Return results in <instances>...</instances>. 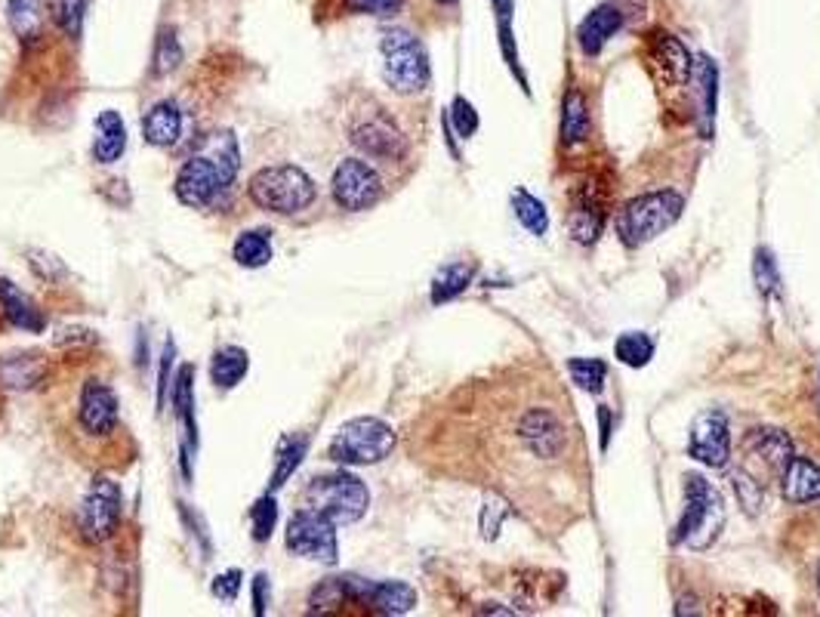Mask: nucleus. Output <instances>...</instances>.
Wrapping results in <instances>:
<instances>
[{"label":"nucleus","mask_w":820,"mask_h":617,"mask_svg":"<svg viewBox=\"0 0 820 617\" xmlns=\"http://www.w3.org/2000/svg\"><path fill=\"white\" fill-rule=\"evenodd\" d=\"M238 171H241V149H238L235 134L226 130V134L213 136L204 152L189 158L179 167L173 192L179 198V204L201 211V207L213 204V198L223 189H229L238 179Z\"/></svg>","instance_id":"nucleus-1"},{"label":"nucleus","mask_w":820,"mask_h":617,"mask_svg":"<svg viewBox=\"0 0 820 617\" xmlns=\"http://www.w3.org/2000/svg\"><path fill=\"white\" fill-rule=\"evenodd\" d=\"M250 201L260 211L278 213V216H297L308 211L318 198L315 179L297 164H272L250 176L248 182Z\"/></svg>","instance_id":"nucleus-2"},{"label":"nucleus","mask_w":820,"mask_h":617,"mask_svg":"<svg viewBox=\"0 0 820 617\" xmlns=\"http://www.w3.org/2000/svg\"><path fill=\"white\" fill-rule=\"evenodd\" d=\"M726 525V498L704 476H685V506L676 525L672 543H685L687 550H706L722 534Z\"/></svg>","instance_id":"nucleus-3"},{"label":"nucleus","mask_w":820,"mask_h":617,"mask_svg":"<svg viewBox=\"0 0 820 617\" xmlns=\"http://www.w3.org/2000/svg\"><path fill=\"white\" fill-rule=\"evenodd\" d=\"M682 211H685V198L672 192V189L639 194L620 211V219H617L620 241L627 248H642L654 238H660L667 229H672L679 223Z\"/></svg>","instance_id":"nucleus-4"},{"label":"nucleus","mask_w":820,"mask_h":617,"mask_svg":"<svg viewBox=\"0 0 820 617\" xmlns=\"http://www.w3.org/2000/svg\"><path fill=\"white\" fill-rule=\"evenodd\" d=\"M395 432L380 417H355L337 429L327 457L340 466H374L395 451Z\"/></svg>","instance_id":"nucleus-5"},{"label":"nucleus","mask_w":820,"mask_h":617,"mask_svg":"<svg viewBox=\"0 0 820 617\" xmlns=\"http://www.w3.org/2000/svg\"><path fill=\"white\" fill-rule=\"evenodd\" d=\"M303 501L308 509H318L321 516H327L340 528V525H355L358 519H364V513L370 506V491L352 473H330V476H318L308 482Z\"/></svg>","instance_id":"nucleus-6"},{"label":"nucleus","mask_w":820,"mask_h":617,"mask_svg":"<svg viewBox=\"0 0 820 617\" xmlns=\"http://www.w3.org/2000/svg\"><path fill=\"white\" fill-rule=\"evenodd\" d=\"M382 53V77L395 93H420L429 84V56L422 43L404 28H389L382 32L380 40Z\"/></svg>","instance_id":"nucleus-7"},{"label":"nucleus","mask_w":820,"mask_h":617,"mask_svg":"<svg viewBox=\"0 0 820 617\" xmlns=\"http://www.w3.org/2000/svg\"><path fill=\"white\" fill-rule=\"evenodd\" d=\"M121 513H124V494H121V484L109 476H96L84 501H80V509H77V528H80V538L87 543H102V540L115 538L117 525H121Z\"/></svg>","instance_id":"nucleus-8"},{"label":"nucleus","mask_w":820,"mask_h":617,"mask_svg":"<svg viewBox=\"0 0 820 617\" xmlns=\"http://www.w3.org/2000/svg\"><path fill=\"white\" fill-rule=\"evenodd\" d=\"M287 550L293 556L308 562H321V565H337L340 559V543H337V525L321 516L318 509L303 506L300 513H293V519L287 521Z\"/></svg>","instance_id":"nucleus-9"},{"label":"nucleus","mask_w":820,"mask_h":617,"mask_svg":"<svg viewBox=\"0 0 820 617\" xmlns=\"http://www.w3.org/2000/svg\"><path fill=\"white\" fill-rule=\"evenodd\" d=\"M333 201L349 213L370 211L382 198V176L364 158H343L330 179Z\"/></svg>","instance_id":"nucleus-10"},{"label":"nucleus","mask_w":820,"mask_h":617,"mask_svg":"<svg viewBox=\"0 0 820 617\" xmlns=\"http://www.w3.org/2000/svg\"><path fill=\"white\" fill-rule=\"evenodd\" d=\"M343 602H358L377 615H407L417 605V593L411 583L401 580H364V578H337Z\"/></svg>","instance_id":"nucleus-11"},{"label":"nucleus","mask_w":820,"mask_h":617,"mask_svg":"<svg viewBox=\"0 0 820 617\" xmlns=\"http://www.w3.org/2000/svg\"><path fill=\"white\" fill-rule=\"evenodd\" d=\"M687 454L704 466L726 469L731 461V432H728V417L722 411H704L691 424Z\"/></svg>","instance_id":"nucleus-12"},{"label":"nucleus","mask_w":820,"mask_h":617,"mask_svg":"<svg viewBox=\"0 0 820 617\" xmlns=\"http://www.w3.org/2000/svg\"><path fill=\"white\" fill-rule=\"evenodd\" d=\"M518 439H521V444H525L534 457H540V461H555V457H562L565 448H568V432H565V426L558 424V417H555L553 411H546V407H531V411L521 414V420H518Z\"/></svg>","instance_id":"nucleus-13"},{"label":"nucleus","mask_w":820,"mask_h":617,"mask_svg":"<svg viewBox=\"0 0 820 617\" xmlns=\"http://www.w3.org/2000/svg\"><path fill=\"white\" fill-rule=\"evenodd\" d=\"M77 424L93 439H109L117 429V395L102 380H87L77 402Z\"/></svg>","instance_id":"nucleus-14"},{"label":"nucleus","mask_w":820,"mask_h":617,"mask_svg":"<svg viewBox=\"0 0 820 617\" xmlns=\"http://www.w3.org/2000/svg\"><path fill=\"white\" fill-rule=\"evenodd\" d=\"M352 146L364 152L367 158H374V161H401L404 152H407V142H404V136L401 130L389 121L386 115H370L358 121L355 127H352Z\"/></svg>","instance_id":"nucleus-15"},{"label":"nucleus","mask_w":820,"mask_h":617,"mask_svg":"<svg viewBox=\"0 0 820 617\" xmlns=\"http://www.w3.org/2000/svg\"><path fill=\"white\" fill-rule=\"evenodd\" d=\"M793 442L783 429H753L744 439V469H759L762 476H783L793 457Z\"/></svg>","instance_id":"nucleus-16"},{"label":"nucleus","mask_w":820,"mask_h":617,"mask_svg":"<svg viewBox=\"0 0 820 617\" xmlns=\"http://www.w3.org/2000/svg\"><path fill=\"white\" fill-rule=\"evenodd\" d=\"M0 312L13 328L28 330V333H40L47 328V318H43L38 303L25 290L16 288L10 278H0Z\"/></svg>","instance_id":"nucleus-17"},{"label":"nucleus","mask_w":820,"mask_h":617,"mask_svg":"<svg viewBox=\"0 0 820 617\" xmlns=\"http://www.w3.org/2000/svg\"><path fill=\"white\" fill-rule=\"evenodd\" d=\"M620 25H623V16H620L617 7H610V3L595 7L590 16L580 22V28H577V43H580V50H583L586 56H598V53L605 50V43L620 32Z\"/></svg>","instance_id":"nucleus-18"},{"label":"nucleus","mask_w":820,"mask_h":617,"mask_svg":"<svg viewBox=\"0 0 820 617\" xmlns=\"http://www.w3.org/2000/svg\"><path fill=\"white\" fill-rule=\"evenodd\" d=\"M127 152V124L115 109L96 115L93 124V158L96 164H115Z\"/></svg>","instance_id":"nucleus-19"},{"label":"nucleus","mask_w":820,"mask_h":617,"mask_svg":"<svg viewBox=\"0 0 820 617\" xmlns=\"http://www.w3.org/2000/svg\"><path fill=\"white\" fill-rule=\"evenodd\" d=\"M781 491L786 503L820 501V466L808 457H790L781 476Z\"/></svg>","instance_id":"nucleus-20"},{"label":"nucleus","mask_w":820,"mask_h":617,"mask_svg":"<svg viewBox=\"0 0 820 617\" xmlns=\"http://www.w3.org/2000/svg\"><path fill=\"white\" fill-rule=\"evenodd\" d=\"M142 136H146L149 146H157V149L176 146L179 136H182V109L173 99H164V102L152 105L142 117Z\"/></svg>","instance_id":"nucleus-21"},{"label":"nucleus","mask_w":820,"mask_h":617,"mask_svg":"<svg viewBox=\"0 0 820 617\" xmlns=\"http://www.w3.org/2000/svg\"><path fill=\"white\" fill-rule=\"evenodd\" d=\"M651 59H654V68L657 75H664L669 84L682 87L691 75V56L682 47V40L672 38V35H654L651 40Z\"/></svg>","instance_id":"nucleus-22"},{"label":"nucleus","mask_w":820,"mask_h":617,"mask_svg":"<svg viewBox=\"0 0 820 617\" xmlns=\"http://www.w3.org/2000/svg\"><path fill=\"white\" fill-rule=\"evenodd\" d=\"M171 402L176 420L186 429V444L198 448V420H194V365H182L173 377Z\"/></svg>","instance_id":"nucleus-23"},{"label":"nucleus","mask_w":820,"mask_h":617,"mask_svg":"<svg viewBox=\"0 0 820 617\" xmlns=\"http://www.w3.org/2000/svg\"><path fill=\"white\" fill-rule=\"evenodd\" d=\"M250 355L241 347H223L213 352L211 358V380L216 389H235L248 377Z\"/></svg>","instance_id":"nucleus-24"},{"label":"nucleus","mask_w":820,"mask_h":617,"mask_svg":"<svg viewBox=\"0 0 820 617\" xmlns=\"http://www.w3.org/2000/svg\"><path fill=\"white\" fill-rule=\"evenodd\" d=\"M231 256L238 266L244 269H263L272 263V231L268 229H248L241 231L231 244Z\"/></svg>","instance_id":"nucleus-25"},{"label":"nucleus","mask_w":820,"mask_h":617,"mask_svg":"<svg viewBox=\"0 0 820 617\" xmlns=\"http://www.w3.org/2000/svg\"><path fill=\"white\" fill-rule=\"evenodd\" d=\"M472 275H476L472 263H451V266L439 269L436 281H432V303L439 306V303H447V300L459 297L463 290L469 288Z\"/></svg>","instance_id":"nucleus-26"},{"label":"nucleus","mask_w":820,"mask_h":617,"mask_svg":"<svg viewBox=\"0 0 820 617\" xmlns=\"http://www.w3.org/2000/svg\"><path fill=\"white\" fill-rule=\"evenodd\" d=\"M513 211H516V219L531 231V235H546L550 229V213L543 207V201H537L534 194L525 192V189H516L513 192Z\"/></svg>","instance_id":"nucleus-27"},{"label":"nucleus","mask_w":820,"mask_h":617,"mask_svg":"<svg viewBox=\"0 0 820 617\" xmlns=\"http://www.w3.org/2000/svg\"><path fill=\"white\" fill-rule=\"evenodd\" d=\"M586 134H590V112H586V102H583V93L571 90V93L565 97V109H562V139H565V142H580Z\"/></svg>","instance_id":"nucleus-28"},{"label":"nucleus","mask_w":820,"mask_h":617,"mask_svg":"<svg viewBox=\"0 0 820 617\" xmlns=\"http://www.w3.org/2000/svg\"><path fill=\"white\" fill-rule=\"evenodd\" d=\"M305 454H308V439H303V436L287 439V442L281 444V451H278V463H275V473H272V482H268V488H272V491L285 488L287 479L300 469V463H303Z\"/></svg>","instance_id":"nucleus-29"},{"label":"nucleus","mask_w":820,"mask_h":617,"mask_svg":"<svg viewBox=\"0 0 820 617\" xmlns=\"http://www.w3.org/2000/svg\"><path fill=\"white\" fill-rule=\"evenodd\" d=\"M84 10L87 3L84 0H47V13L56 25L59 32L65 38H80V28H84Z\"/></svg>","instance_id":"nucleus-30"},{"label":"nucleus","mask_w":820,"mask_h":617,"mask_svg":"<svg viewBox=\"0 0 820 617\" xmlns=\"http://www.w3.org/2000/svg\"><path fill=\"white\" fill-rule=\"evenodd\" d=\"M614 355L630 367H645L654 355V340L642 330H630L614 343Z\"/></svg>","instance_id":"nucleus-31"},{"label":"nucleus","mask_w":820,"mask_h":617,"mask_svg":"<svg viewBox=\"0 0 820 617\" xmlns=\"http://www.w3.org/2000/svg\"><path fill=\"white\" fill-rule=\"evenodd\" d=\"M179 62H182V43H179V38H176V32L164 28V32L157 35V43H154L152 72L157 77L171 75V72L179 68Z\"/></svg>","instance_id":"nucleus-32"},{"label":"nucleus","mask_w":820,"mask_h":617,"mask_svg":"<svg viewBox=\"0 0 820 617\" xmlns=\"http://www.w3.org/2000/svg\"><path fill=\"white\" fill-rule=\"evenodd\" d=\"M568 370H571L573 383L580 386L583 392H592V395L602 392L605 377H608V367H605V362H598V358H571Z\"/></svg>","instance_id":"nucleus-33"},{"label":"nucleus","mask_w":820,"mask_h":617,"mask_svg":"<svg viewBox=\"0 0 820 617\" xmlns=\"http://www.w3.org/2000/svg\"><path fill=\"white\" fill-rule=\"evenodd\" d=\"M10 22H13V28H16L20 38H38L40 22H43L38 0H10Z\"/></svg>","instance_id":"nucleus-34"},{"label":"nucleus","mask_w":820,"mask_h":617,"mask_svg":"<svg viewBox=\"0 0 820 617\" xmlns=\"http://www.w3.org/2000/svg\"><path fill=\"white\" fill-rule=\"evenodd\" d=\"M275 525H278V503H275L272 494H266V498H260V501L250 506V531H253V540L266 543L275 534Z\"/></svg>","instance_id":"nucleus-35"},{"label":"nucleus","mask_w":820,"mask_h":617,"mask_svg":"<svg viewBox=\"0 0 820 617\" xmlns=\"http://www.w3.org/2000/svg\"><path fill=\"white\" fill-rule=\"evenodd\" d=\"M734 488H737V498H741V506L749 509V513H759L762 506V482H756L749 476V469H734Z\"/></svg>","instance_id":"nucleus-36"},{"label":"nucleus","mask_w":820,"mask_h":617,"mask_svg":"<svg viewBox=\"0 0 820 617\" xmlns=\"http://www.w3.org/2000/svg\"><path fill=\"white\" fill-rule=\"evenodd\" d=\"M753 278H756V285L762 290L765 297L768 293H778V285H781V278H778V266H774V256L768 251L756 253V263H753Z\"/></svg>","instance_id":"nucleus-37"},{"label":"nucleus","mask_w":820,"mask_h":617,"mask_svg":"<svg viewBox=\"0 0 820 617\" xmlns=\"http://www.w3.org/2000/svg\"><path fill=\"white\" fill-rule=\"evenodd\" d=\"M451 124H454V130H457L463 139H469V136L478 130L476 105L466 97L454 99V105H451Z\"/></svg>","instance_id":"nucleus-38"},{"label":"nucleus","mask_w":820,"mask_h":617,"mask_svg":"<svg viewBox=\"0 0 820 617\" xmlns=\"http://www.w3.org/2000/svg\"><path fill=\"white\" fill-rule=\"evenodd\" d=\"M697 84L704 87L706 93V117H712V112H716V84H719V72H716L712 59L701 56V62H697Z\"/></svg>","instance_id":"nucleus-39"},{"label":"nucleus","mask_w":820,"mask_h":617,"mask_svg":"<svg viewBox=\"0 0 820 617\" xmlns=\"http://www.w3.org/2000/svg\"><path fill=\"white\" fill-rule=\"evenodd\" d=\"M241 571L238 568H229V571H223V575H216L213 578V596L216 599H223V602H235L238 599V593H241Z\"/></svg>","instance_id":"nucleus-40"},{"label":"nucleus","mask_w":820,"mask_h":617,"mask_svg":"<svg viewBox=\"0 0 820 617\" xmlns=\"http://www.w3.org/2000/svg\"><path fill=\"white\" fill-rule=\"evenodd\" d=\"M173 355H176V347H173V340H167L164 355H161V370H157V411H164V405H167V395H171Z\"/></svg>","instance_id":"nucleus-41"},{"label":"nucleus","mask_w":820,"mask_h":617,"mask_svg":"<svg viewBox=\"0 0 820 617\" xmlns=\"http://www.w3.org/2000/svg\"><path fill=\"white\" fill-rule=\"evenodd\" d=\"M355 13H367V16H395L404 0H345Z\"/></svg>","instance_id":"nucleus-42"},{"label":"nucleus","mask_w":820,"mask_h":617,"mask_svg":"<svg viewBox=\"0 0 820 617\" xmlns=\"http://www.w3.org/2000/svg\"><path fill=\"white\" fill-rule=\"evenodd\" d=\"M253 612H256V615H266V575H256V578H253Z\"/></svg>","instance_id":"nucleus-43"},{"label":"nucleus","mask_w":820,"mask_h":617,"mask_svg":"<svg viewBox=\"0 0 820 617\" xmlns=\"http://www.w3.org/2000/svg\"><path fill=\"white\" fill-rule=\"evenodd\" d=\"M436 3H441V7H454L457 0H436Z\"/></svg>","instance_id":"nucleus-44"},{"label":"nucleus","mask_w":820,"mask_h":617,"mask_svg":"<svg viewBox=\"0 0 820 617\" xmlns=\"http://www.w3.org/2000/svg\"><path fill=\"white\" fill-rule=\"evenodd\" d=\"M818 590H820V565H818Z\"/></svg>","instance_id":"nucleus-45"}]
</instances>
